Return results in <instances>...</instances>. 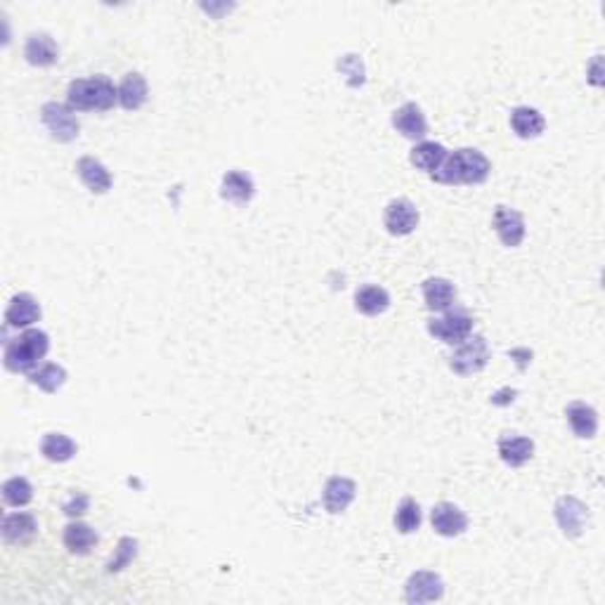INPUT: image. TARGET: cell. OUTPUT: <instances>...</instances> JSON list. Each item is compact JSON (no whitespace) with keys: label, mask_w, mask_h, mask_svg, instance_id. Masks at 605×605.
Here are the masks:
<instances>
[{"label":"cell","mask_w":605,"mask_h":605,"mask_svg":"<svg viewBox=\"0 0 605 605\" xmlns=\"http://www.w3.org/2000/svg\"><path fill=\"white\" fill-rule=\"evenodd\" d=\"M489 171L492 164L480 149L464 147V149L449 151L440 171L431 178L442 185H482L489 178Z\"/></svg>","instance_id":"1"},{"label":"cell","mask_w":605,"mask_h":605,"mask_svg":"<svg viewBox=\"0 0 605 605\" xmlns=\"http://www.w3.org/2000/svg\"><path fill=\"white\" fill-rule=\"evenodd\" d=\"M118 102V88L107 76L76 78L67 90V104L74 111H107Z\"/></svg>","instance_id":"2"},{"label":"cell","mask_w":605,"mask_h":605,"mask_svg":"<svg viewBox=\"0 0 605 605\" xmlns=\"http://www.w3.org/2000/svg\"><path fill=\"white\" fill-rule=\"evenodd\" d=\"M50 351V336L41 329H27L24 334L7 341L3 362L10 372L14 374H31L41 367V359Z\"/></svg>","instance_id":"3"},{"label":"cell","mask_w":605,"mask_h":605,"mask_svg":"<svg viewBox=\"0 0 605 605\" xmlns=\"http://www.w3.org/2000/svg\"><path fill=\"white\" fill-rule=\"evenodd\" d=\"M489 362V345L485 336L471 334L464 343L454 345V352L449 355V369L459 376H471V374L482 372Z\"/></svg>","instance_id":"4"},{"label":"cell","mask_w":605,"mask_h":605,"mask_svg":"<svg viewBox=\"0 0 605 605\" xmlns=\"http://www.w3.org/2000/svg\"><path fill=\"white\" fill-rule=\"evenodd\" d=\"M428 334L442 343L459 345L473 334V317L466 310H445L440 317L428 319Z\"/></svg>","instance_id":"5"},{"label":"cell","mask_w":605,"mask_h":605,"mask_svg":"<svg viewBox=\"0 0 605 605\" xmlns=\"http://www.w3.org/2000/svg\"><path fill=\"white\" fill-rule=\"evenodd\" d=\"M41 121L57 142H74L81 133V124L69 104L45 102L41 109Z\"/></svg>","instance_id":"6"},{"label":"cell","mask_w":605,"mask_h":605,"mask_svg":"<svg viewBox=\"0 0 605 605\" xmlns=\"http://www.w3.org/2000/svg\"><path fill=\"white\" fill-rule=\"evenodd\" d=\"M553 516H556L558 528L563 529L568 539H577L585 535L586 525H589V509L582 499L572 495L558 496L553 504Z\"/></svg>","instance_id":"7"},{"label":"cell","mask_w":605,"mask_h":605,"mask_svg":"<svg viewBox=\"0 0 605 605\" xmlns=\"http://www.w3.org/2000/svg\"><path fill=\"white\" fill-rule=\"evenodd\" d=\"M445 596V582L438 572L416 570L409 575L405 585L407 603H435Z\"/></svg>","instance_id":"8"},{"label":"cell","mask_w":605,"mask_h":605,"mask_svg":"<svg viewBox=\"0 0 605 605\" xmlns=\"http://www.w3.org/2000/svg\"><path fill=\"white\" fill-rule=\"evenodd\" d=\"M419 208L414 206V201L399 197V199L388 201L383 211V227L392 237H407L419 227Z\"/></svg>","instance_id":"9"},{"label":"cell","mask_w":605,"mask_h":605,"mask_svg":"<svg viewBox=\"0 0 605 605\" xmlns=\"http://www.w3.org/2000/svg\"><path fill=\"white\" fill-rule=\"evenodd\" d=\"M492 227H495L499 241L509 248L520 246L525 239V234H528L523 214H518V211H513V208L509 206H496L495 218H492Z\"/></svg>","instance_id":"10"},{"label":"cell","mask_w":605,"mask_h":605,"mask_svg":"<svg viewBox=\"0 0 605 605\" xmlns=\"http://www.w3.org/2000/svg\"><path fill=\"white\" fill-rule=\"evenodd\" d=\"M431 525H433L435 535L454 539V536L464 535L468 529V516L456 504L440 502L435 504L433 511H431Z\"/></svg>","instance_id":"11"},{"label":"cell","mask_w":605,"mask_h":605,"mask_svg":"<svg viewBox=\"0 0 605 605\" xmlns=\"http://www.w3.org/2000/svg\"><path fill=\"white\" fill-rule=\"evenodd\" d=\"M41 302L36 301L31 294H17V296H12V301L7 302L5 327H10V329H28L31 324L41 319Z\"/></svg>","instance_id":"12"},{"label":"cell","mask_w":605,"mask_h":605,"mask_svg":"<svg viewBox=\"0 0 605 605\" xmlns=\"http://www.w3.org/2000/svg\"><path fill=\"white\" fill-rule=\"evenodd\" d=\"M358 496V485L351 478H343V475H334L324 485V509L329 511L331 516H338L343 513Z\"/></svg>","instance_id":"13"},{"label":"cell","mask_w":605,"mask_h":605,"mask_svg":"<svg viewBox=\"0 0 605 605\" xmlns=\"http://www.w3.org/2000/svg\"><path fill=\"white\" fill-rule=\"evenodd\" d=\"M392 125H395V131L407 140H421V142H424V138L428 135V121L416 102L402 104V107L392 114Z\"/></svg>","instance_id":"14"},{"label":"cell","mask_w":605,"mask_h":605,"mask_svg":"<svg viewBox=\"0 0 605 605\" xmlns=\"http://www.w3.org/2000/svg\"><path fill=\"white\" fill-rule=\"evenodd\" d=\"M76 173L85 187L93 194H107L111 190V173L109 168L95 157H81L76 161Z\"/></svg>","instance_id":"15"},{"label":"cell","mask_w":605,"mask_h":605,"mask_svg":"<svg viewBox=\"0 0 605 605\" xmlns=\"http://www.w3.org/2000/svg\"><path fill=\"white\" fill-rule=\"evenodd\" d=\"M255 194V182L254 178L244 171H227L221 180V197L230 204H237V206H246L248 201L254 199Z\"/></svg>","instance_id":"16"},{"label":"cell","mask_w":605,"mask_h":605,"mask_svg":"<svg viewBox=\"0 0 605 605\" xmlns=\"http://www.w3.org/2000/svg\"><path fill=\"white\" fill-rule=\"evenodd\" d=\"M496 452H499V459L511 468L525 466L532 456H535V442L525 438V435H502L499 442H496Z\"/></svg>","instance_id":"17"},{"label":"cell","mask_w":605,"mask_h":605,"mask_svg":"<svg viewBox=\"0 0 605 605\" xmlns=\"http://www.w3.org/2000/svg\"><path fill=\"white\" fill-rule=\"evenodd\" d=\"M565 419L579 440H592L599 433V414L586 402H570L565 407Z\"/></svg>","instance_id":"18"},{"label":"cell","mask_w":605,"mask_h":605,"mask_svg":"<svg viewBox=\"0 0 605 605\" xmlns=\"http://www.w3.org/2000/svg\"><path fill=\"white\" fill-rule=\"evenodd\" d=\"M38 532V523H36L34 513H27V511H17V513H7L3 518V539L5 544H20L31 542Z\"/></svg>","instance_id":"19"},{"label":"cell","mask_w":605,"mask_h":605,"mask_svg":"<svg viewBox=\"0 0 605 605\" xmlns=\"http://www.w3.org/2000/svg\"><path fill=\"white\" fill-rule=\"evenodd\" d=\"M421 291H424V301L431 312H445L456 301V289L445 277H428L426 282L421 284Z\"/></svg>","instance_id":"20"},{"label":"cell","mask_w":605,"mask_h":605,"mask_svg":"<svg viewBox=\"0 0 605 605\" xmlns=\"http://www.w3.org/2000/svg\"><path fill=\"white\" fill-rule=\"evenodd\" d=\"M24 57L34 67H52L60 60V48L50 34H31L24 43Z\"/></svg>","instance_id":"21"},{"label":"cell","mask_w":605,"mask_h":605,"mask_svg":"<svg viewBox=\"0 0 605 605\" xmlns=\"http://www.w3.org/2000/svg\"><path fill=\"white\" fill-rule=\"evenodd\" d=\"M147 95H149V88H147L145 76L138 71L125 74L124 81L118 83V104L125 111H138L147 102Z\"/></svg>","instance_id":"22"},{"label":"cell","mask_w":605,"mask_h":605,"mask_svg":"<svg viewBox=\"0 0 605 605\" xmlns=\"http://www.w3.org/2000/svg\"><path fill=\"white\" fill-rule=\"evenodd\" d=\"M511 128L520 140H535L539 138L546 128L542 111L535 107H516L511 111Z\"/></svg>","instance_id":"23"},{"label":"cell","mask_w":605,"mask_h":605,"mask_svg":"<svg viewBox=\"0 0 605 605\" xmlns=\"http://www.w3.org/2000/svg\"><path fill=\"white\" fill-rule=\"evenodd\" d=\"M391 308V294L383 286L376 284H365L355 291V310L367 317L383 315L385 310Z\"/></svg>","instance_id":"24"},{"label":"cell","mask_w":605,"mask_h":605,"mask_svg":"<svg viewBox=\"0 0 605 605\" xmlns=\"http://www.w3.org/2000/svg\"><path fill=\"white\" fill-rule=\"evenodd\" d=\"M448 154L449 151L440 142H428V140H424V142L414 147L412 154H409V161H412L414 168H419V171L428 173V175H435V173L440 171V165L445 164Z\"/></svg>","instance_id":"25"},{"label":"cell","mask_w":605,"mask_h":605,"mask_svg":"<svg viewBox=\"0 0 605 605\" xmlns=\"http://www.w3.org/2000/svg\"><path fill=\"white\" fill-rule=\"evenodd\" d=\"M100 542V536L90 525L74 520L64 528V546L69 549L74 556H88L90 551L95 549V544Z\"/></svg>","instance_id":"26"},{"label":"cell","mask_w":605,"mask_h":605,"mask_svg":"<svg viewBox=\"0 0 605 605\" xmlns=\"http://www.w3.org/2000/svg\"><path fill=\"white\" fill-rule=\"evenodd\" d=\"M78 452V445L64 433H45L41 440V454L52 464H67Z\"/></svg>","instance_id":"27"},{"label":"cell","mask_w":605,"mask_h":605,"mask_svg":"<svg viewBox=\"0 0 605 605\" xmlns=\"http://www.w3.org/2000/svg\"><path fill=\"white\" fill-rule=\"evenodd\" d=\"M28 381L38 385L43 392H57L67 383V369L62 365H55V362H45L28 374Z\"/></svg>","instance_id":"28"},{"label":"cell","mask_w":605,"mask_h":605,"mask_svg":"<svg viewBox=\"0 0 605 605\" xmlns=\"http://www.w3.org/2000/svg\"><path fill=\"white\" fill-rule=\"evenodd\" d=\"M3 499H5L7 506L21 509V506H27L34 499V488H31V482L27 478L14 475V478L3 482Z\"/></svg>","instance_id":"29"},{"label":"cell","mask_w":605,"mask_h":605,"mask_svg":"<svg viewBox=\"0 0 605 605\" xmlns=\"http://www.w3.org/2000/svg\"><path fill=\"white\" fill-rule=\"evenodd\" d=\"M395 528L402 535H412L421 528V506L414 502L412 496L399 502L398 511H395Z\"/></svg>","instance_id":"30"},{"label":"cell","mask_w":605,"mask_h":605,"mask_svg":"<svg viewBox=\"0 0 605 605\" xmlns=\"http://www.w3.org/2000/svg\"><path fill=\"white\" fill-rule=\"evenodd\" d=\"M338 71L345 76V81L352 88H358L365 83V62L359 55H343L338 60Z\"/></svg>","instance_id":"31"},{"label":"cell","mask_w":605,"mask_h":605,"mask_svg":"<svg viewBox=\"0 0 605 605\" xmlns=\"http://www.w3.org/2000/svg\"><path fill=\"white\" fill-rule=\"evenodd\" d=\"M135 556H138V539L124 536V539L118 542L117 558H111L109 563H107V572H121Z\"/></svg>","instance_id":"32"},{"label":"cell","mask_w":605,"mask_h":605,"mask_svg":"<svg viewBox=\"0 0 605 605\" xmlns=\"http://www.w3.org/2000/svg\"><path fill=\"white\" fill-rule=\"evenodd\" d=\"M88 506L90 496L83 495V492H74V495L69 496V502H64V513L71 518L83 516V513H88Z\"/></svg>","instance_id":"33"},{"label":"cell","mask_w":605,"mask_h":605,"mask_svg":"<svg viewBox=\"0 0 605 605\" xmlns=\"http://www.w3.org/2000/svg\"><path fill=\"white\" fill-rule=\"evenodd\" d=\"M516 395H518L516 391H511V388H504V391H499V392H495V395H492V405H496V407L511 405V402L516 399Z\"/></svg>","instance_id":"34"},{"label":"cell","mask_w":605,"mask_h":605,"mask_svg":"<svg viewBox=\"0 0 605 605\" xmlns=\"http://www.w3.org/2000/svg\"><path fill=\"white\" fill-rule=\"evenodd\" d=\"M599 64H601V55H596V57H593V76H592L593 85H601V69H599Z\"/></svg>","instance_id":"35"}]
</instances>
